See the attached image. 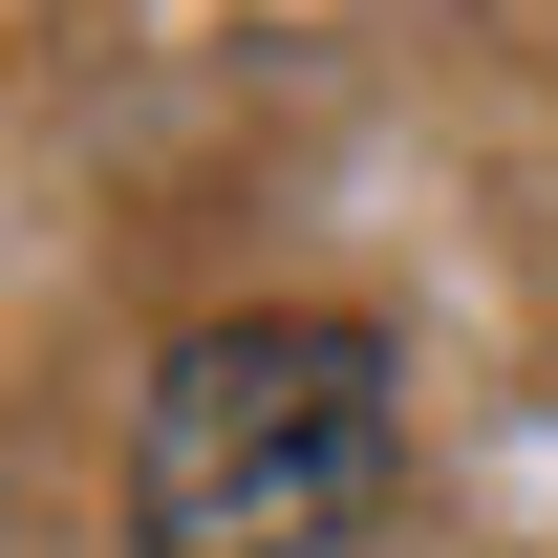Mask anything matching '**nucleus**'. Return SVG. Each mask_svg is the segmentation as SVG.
Segmentation results:
<instances>
[{
  "label": "nucleus",
  "mask_w": 558,
  "mask_h": 558,
  "mask_svg": "<svg viewBox=\"0 0 558 558\" xmlns=\"http://www.w3.org/2000/svg\"><path fill=\"white\" fill-rule=\"evenodd\" d=\"M409 473V409H387V344L365 323H194V344L130 387V537L150 558H323L387 515Z\"/></svg>",
  "instance_id": "obj_1"
}]
</instances>
